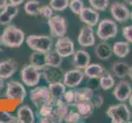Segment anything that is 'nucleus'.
Returning a JSON list of instances; mask_svg holds the SVG:
<instances>
[{"mask_svg": "<svg viewBox=\"0 0 132 123\" xmlns=\"http://www.w3.org/2000/svg\"><path fill=\"white\" fill-rule=\"evenodd\" d=\"M55 50L62 57H69L74 53V44L69 37H60L58 38L55 43Z\"/></svg>", "mask_w": 132, "mask_h": 123, "instance_id": "10", "label": "nucleus"}, {"mask_svg": "<svg viewBox=\"0 0 132 123\" xmlns=\"http://www.w3.org/2000/svg\"><path fill=\"white\" fill-rule=\"evenodd\" d=\"M93 89L89 87H85L74 91V102L73 106L82 102H88L93 95Z\"/></svg>", "mask_w": 132, "mask_h": 123, "instance_id": "21", "label": "nucleus"}, {"mask_svg": "<svg viewBox=\"0 0 132 123\" xmlns=\"http://www.w3.org/2000/svg\"><path fill=\"white\" fill-rule=\"evenodd\" d=\"M49 89L51 93L53 98L59 99V98H63L64 94L66 91V85L63 82H55V83L49 84Z\"/></svg>", "mask_w": 132, "mask_h": 123, "instance_id": "24", "label": "nucleus"}, {"mask_svg": "<svg viewBox=\"0 0 132 123\" xmlns=\"http://www.w3.org/2000/svg\"><path fill=\"white\" fill-rule=\"evenodd\" d=\"M48 25L52 37L60 38L67 33V22L64 17L60 15H53L49 18Z\"/></svg>", "mask_w": 132, "mask_h": 123, "instance_id": "8", "label": "nucleus"}, {"mask_svg": "<svg viewBox=\"0 0 132 123\" xmlns=\"http://www.w3.org/2000/svg\"><path fill=\"white\" fill-rule=\"evenodd\" d=\"M40 6V3L38 0H28L24 4V10L28 15L37 16L39 15Z\"/></svg>", "mask_w": 132, "mask_h": 123, "instance_id": "29", "label": "nucleus"}, {"mask_svg": "<svg viewBox=\"0 0 132 123\" xmlns=\"http://www.w3.org/2000/svg\"><path fill=\"white\" fill-rule=\"evenodd\" d=\"M128 76H130V80H132V66H130V70H129V73H128Z\"/></svg>", "mask_w": 132, "mask_h": 123, "instance_id": "45", "label": "nucleus"}, {"mask_svg": "<svg viewBox=\"0 0 132 123\" xmlns=\"http://www.w3.org/2000/svg\"><path fill=\"white\" fill-rule=\"evenodd\" d=\"M18 121L16 117L5 111H0V123H16Z\"/></svg>", "mask_w": 132, "mask_h": 123, "instance_id": "34", "label": "nucleus"}, {"mask_svg": "<svg viewBox=\"0 0 132 123\" xmlns=\"http://www.w3.org/2000/svg\"><path fill=\"white\" fill-rule=\"evenodd\" d=\"M129 102H130V106L132 107V92H131L130 95V97H129Z\"/></svg>", "mask_w": 132, "mask_h": 123, "instance_id": "48", "label": "nucleus"}, {"mask_svg": "<svg viewBox=\"0 0 132 123\" xmlns=\"http://www.w3.org/2000/svg\"><path fill=\"white\" fill-rule=\"evenodd\" d=\"M39 15L45 19H49L54 15V10L52 9L50 5L40 6V11H39Z\"/></svg>", "mask_w": 132, "mask_h": 123, "instance_id": "36", "label": "nucleus"}, {"mask_svg": "<svg viewBox=\"0 0 132 123\" xmlns=\"http://www.w3.org/2000/svg\"><path fill=\"white\" fill-rule=\"evenodd\" d=\"M78 112L79 113L82 118H88L93 114L94 111V106L91 102H82L76 104Z\"/></svg>", "mask_w": 132, "mask_h": 123, "instance_id": "27", "label": "nucleus"}, {"mask_svg": "<svg viewBox=\"0 0 132 123\" xmlns=\"http://www.w3.org/2000/svg\"><path fill=\"white\" fill-rule=\"evenodd\" d=\"M111 70H112V72L116 76L122 79V78H125L126 76H128L130 66L123 63V61H116L113 63Z\"/></svg>", "mask_w": 132, "mask_h": 123, "instance_id": "26", "label": "nucleus"}, {"mask_svg": "<svg viewBox=\"0 0 132 123\" xmlns=\"http://www.w3.org/2000/svg\"><path fill=\"white\" fill-rule=\"evenodd\" d=\"M8 1H9V3L12 4V5L18 7L22 3H23V2H25V0H8Z\"/></svg>", "mask_w": 132, "mask_h": 123, "instance_id": "43", "label": "nucleus"}, {"mask_svg": "<svg viewBox=\"0 0 132 123\" xmlns=\"http://www.w3.org/2000/svg\"><path fill=\"white\" fill-rule=\"evenodd\" d=\"M99 84H100V87H102V89L108 90L112 88L115 85L114 78L110 74V72L105 71L102 73V75L99 77Z\"/></svg>", "mask_w": 132, "mask_h": 123, "instance_id": "28", "label": "nucleus"}, {"mask_svg": "<svg viewBox=\"0 0 132 123\" xmlns=\"http://www.w3.org/2000/svg\"><path fill=\"white\" fill-rule=\"evenodd\" d=\"M82 117L79 115V113L70 111V112H69L67 115L65 116L64 121L67 123H78L80 121Z\"/></svg>", "mask_w": 132, "mask_h": 123, "instance_id": "35", "label": "nucleus"}, {"mask_svg": "<svg viewBox=\"0 0 132 123\" xmlns=\"http://www.w3.org/2000/svg\"><path fill=\"white\" fill-rule=\"evenodd\" d=\"M3 9L7 11L8 12H9V13H11L12 16H16V15H18V12H19L18 7L12 5V4H11L10 3H8L7 5H6V7L3 8Z\"/></svg>", "mask_w": 132, "mask_h": 123, "instance_id": "42", "label": "nucleus"}, {"mask_svg": "<svg viewBox=\"0 0 132 123\" xmlns=\"http://www.w3.org/2000/svg\"><path fill=\"white\" fill-rule=\"evenodd\" d=\"M41 72H42L45 81L48 82L49 84L60 82L64 79V73L60 68V67H52V66L46 65L41 69Z\"/></svg>", "mask_w": 132, "mask_h": 123, "instance_id": "13", "label": "nucleus"}, {"mask_svg": "<svg viewBox=\"0 0 132 123\" xmlns=\"http://www.w3.org/2000/svg\"><path fill=\"white\" fill-rule=\"evenodd\" d=\"M90 102L94 106V108H101L103 104V98L100 94H93Z\"/></svg>", "mask_w": 132, "mask_h": 123, "instance_id": "40", "label": "nucleus"}, {"mask_svg": "<svg viewBox=\"0 0 132 123\" xmlns=\"http://www.w3.org/2000/svg\"><path fill=\"white\" fill-rule=\"evenodd\" d=\"M3 86H4V81H3V78L0 77V89H3Z\"/></svg>", "mask_w": 132, "mask_h": 123, "instance_id": "46", "label": "nucleus"}, {"mask_svg": "<svg viewBox=\"0 0 132 123\" xmlns=\"http://www.w3.org/2000/svg\"><path fill=\"white\" fill-rule=\"evenodd\" d=\"M18 121L20 123H34L35 115L32 109L28 105L20 107L16 112Z\"/></svg>", "mask_w": 132, "mask_h": 123, "instance_id": "19", "label": "nucleus"}, {"mask_svg": "<svg viewBox=\"0 0 132 123\" xmlns=\"http://www.w3.org/2000/svg\"><path fill=\"white\" fill-rule=\"evenodd\" d=\"M52 111H53V104L51 101L48 102V104L43 105L40 108H39V116H40V117H47L51 114Z\"/></svg>", "mask_w": 132, "mask_h": 123, "instance_id": "38", "label": "nucleus"}, {"mask_svg": "<svg viewBox=\"0 0 132 123\" xmlns=\"http://www.w3.org/2000/svg\"><path fill=\"white\" fill-rule=\"evenodd\" d=\"M71 1H72V0H71Z\"/></svg>", "mask_w": 132, "mask_h": 123, "instance_id": "52", "label": "nucleus"}, {"mask_svg": "<svg viewBox=\"0 0 132 123\" xmlns=\"http://www.w3.org/2000/svg\"><path fill=\"white\" fill-rule=\"evenodd\" d=\"M130 18L132 20V12H130Z\"/></svg>", "mask_w": 132, "mask_h": 123, "instance_id": "50", "label": "nucleus"}, {"mask_svg": "<svg viewBox=\"0 0 132 123\" xmlns=\"http://www.w3.org/2000/svg\"><path fill=\"white\" fill-rule=\"evenodd\" d=\"M122 35L128 42L132 43V25L125 26L122 30Z\"/></svg>", "mask_w": 132, "mask_h": 123, "instance_id": "41", "label": "nucleus"}, {"mask_svg": "<svg viewBox=\"0 0 132 123\" xmlns=\"http://www.w3.org/2000/svg\"><path fill=\"white\" fill-rule=\"evenodd\" d=\"M30 64L41 70L47 65L46 53L34 51V53H32L30 56Z\"/></svg>", "mask_w": 132, "mask_h": 123, "instance_id": "23", "label": "nucleus"}, {"mask_svg": "<svg viewBox=\"0 0 132 123\" xmlns=\"http://www.w3.org/2000/svg\"><path fill=\"white\" fill-rule=\"evenodd\" d=\"M125 1H126L128 4H130V6H132V0H125Z\"/></svg>", "mask_w": 132, "mask_h": 123, "instance_id": "49", "label": "nucleus"}, {"mask_svg": "<svg viewBox=\"0 0 132 123\" xmlns=\"http://www.w3.org/2000/svg\"><path fill=\"white\" fill-rule=\"evenodd\" d=\"M64 101L68 105H73L74 102V91L72 89H69L68 91H65L64 94Z\"/></svg>", "mask_w": 132, "mask_h": 123, "instance_id": "39", "label": "nucleus"}, {"mask_svg": "<svg viewBox=\"0 0 132 123\" xmlns=\"http://www.w3.org/2000/svg\"><path fill=\"white\" fill-rule=\"evenodd\" d=\"M26 42L31 50L45 53L51 50L53 45L51 38L47 35H29L27 36Z\"/></svg>", "mask_w": 132, "mask_h": 123, "instance_id": "3", "label": "nucleus"}, {"mask_svg": "<svg viewBox=\"0 0 132 123\" xmlns=\"http://www.w3.org/2000/svg\"><path fill=\"white\" fill-rule=\"evenodd\" d=\"M5 95L8 99H18L20 102H23L27 96V91L20 82L11 80L7 84Z\"/></svg>", "mask_w": 132, "mask_h": 123, "instance_id": "9", "label": "nucleus"}, {"mask_svg": "<svg viewBox=\"0 0 132 123\" xmlns=\"http://www.w3.org/2000/svg\"><path fill=\"white\" fill-rule=\"evenodd\" d=\"M15 17L11 13H9L7 11L3 9V11L0 12V24L1 25H8Z\"/></svg>", "mask_w": 132, "mask_h": 123, "instance_id": "37", "label": "nucleus"}, {"mask_svg": "<svg viewBox=\"0 0 132 123\" xmlns=\"http://www.w3.org/2000/svg\"><path fill=\"white\" fill-rule=\"evenodd\" d=\"M1 39L4 46L18 48L25 41V34L20 28L13 25L7 26L3 32Z\"/></svg>", "mask_w": 132, "mask_h": 123, "instance_id": "1", "label": "nucleus"}, {"mask_svg": "<svg viewBox=\"0 0 132 123\" xmlns=\"http://www.w3.org/2000/svg\"><path fill=\"white\" fill-rule=\"evenodd\" d=\"M78 42L82 47H91L95 44V36L93 26H84L78 34Z\"/></svg>", "mask_w": 132, "mask_h": 123, "instance_id": "14", "label": "nucleus"}, {"mask_svg": "<svg viewBox=\"0 0 132 123\" xmlns=\"http://www.w3.org/2000/svg\"><path fill=\"white\" fill-rule=\"evenodd\" d=\"M94 53L98 58L102 60H107L112 54V48L111 47L109 44L106 42H101L95 47Z\"/></svg>", "mask_w": 132, "mask_h": 123, "instance_id": "20", "label": "nucleus"}, {"mask_svg": "<svg viewBox=\"0 0 132 123\" xmlns=\"http://www.w3.org/2000/svg\"><path fill=\"white\" fill-rule=\"evenodd\" d=\"M132 92L131 85L127 81H121L117 85L113 90V95L120 102H125L129 99Z\"/></svg>", "mask_w": 132, "mask_h": 123, "instance_id": "15", "label": "nucleus"}, {"mask_svg": "<svg viewBox=\"0 0 132 123\" xmlns=\"http://www.w3.org/2000/svg\"><path fill=\"white\" fill-rule=\"evenodd\" d=\"M91 57L88 52L82 49H79L76 52H74L72 65L74 68L77 69H84L87 66L90 64Z\"/></svg>", "mask_w": 132, "mask_h": 123, "instance_id": "17", "label": "nucleus"}, {"mask_svg": "<svg viewBox=\"0 0 132 123\" xmlns=\"http://www.w3.org/2000/svg\"><path fill=\"white\" fill-rule=\"evenodd\" d=\"M3 46H4V44L3 43L2 39H1V37H0V52L3 50Z\"/></svg>", "mask_w": 132, "mask_h": 123, "instance_id": "47", "label": "nucleus"}, {"mask_svg": "<svg viewBox=\"0 0 132 123\" xmlns=\"http://www.w3.org/2000/svg\"><path fill=\"white\" fill-rule=\"evenodd\" d=\"M7 3V0H0V9H3Z\"/></svg>", "mask_w": 132, "mask_h": 123, "instance_id": "44", "label": "nucleus"}, {"mask_svg": "<svg viewBox=\"0 0 132 123\" xmlns=\"http://www.w3.org/2000/svg\"><path fill=\"white\" fill-rule=\"evenodd\" d=\"M69 5V0H50V6L55 12L65 10Z\"/></svg>", "mask_w": 132, "mask_h": 123, "instance_id": "31", "label": "nucleus"}, {"mask_svg": "<svg viewBox=\"0 0 132 123\" xmlns=\"http://www.w3.org/2000/svg\"><path fill=\"white\" fill-rule=\"evenodd\" d=\"M111 13L113 18L119 22H126L130 18V12L127 6L123 3L115 2L111 5Z\"/></svg>", "mask_w": 132, "mask_h": 123, "instance_id": "12", "label": "nucleus"}, {"mask_svg": "<svg viewBox=\"0 0 132 123\" xmlns=\"http://www.w3.org/2000/svg\"><path fill=\"white\" fill-rule=\"evenodd\" d=\"M118 33L117 25L111 19H103L99 22L97 30V35L101 40L106 41L115 38Z\"/></svg>", "mask_w": 132, "mask_h": 123, "instance_id": "7", "label": "nucleus"}, {"mask_svg": "<svg viewBox=\"0 0 132 123\" xmlns=\"http://www.w3.org/2000/svg\"><path fill=\"white\" fill-rule=\"evenodd\" d=\"M78 16H79V18L82 22H84L90 26H96L98 23L99 18H100L98 12L93 8L88 7H84Z\"/></svg>", "mask_w": 132, "mask_h": 123, "instance_id": "16", "label": "nucleus"}, {"mask_svg": "<svg viewBox=\"0 0 132 123\" xmlns=\"http://www.w3.org/2000/svg\"><path fill=\"white\" fill-rule=\"evenodd\" d=\"M84 75L89 79H93V78H97L99 79L102 73L105 71V69L100 64L97 63H93L89 64L84 68Z\"/></svg>", "mask_w": 132, "mask_h": 123, "instance_id": "22", "label": "nucleus"}, {"mask_svg": "<svg viewBox=\"0 0 132 123\" xmlns=\"http://www.w3.org/2000/svg\"><path fill=\"white\" fill-rule=\"evenodd\" d=\"M91 7L97 11H105L108 7L109 0H88Z\"/></svg>", "mask_w": 132, "mask_h": 123, "instance_id": "32", "label": "nucleus"}, {"mask_svg": "<svg viewBox=\"0 0 132 123\" xmlns=\"http://www.w3.org/2000/svg\"><path fill=\"white\" fill-rule=\"evenodd\" d=\"M106 115L113 123H127L130 120V111L125 104L110 106L106 110Z\"/></svg>", "mask_w": 132, "mask_h": 123, "instance_id": "4", "label": "nucleus"}, {"mask_svg": "<svg viewBox=\"0 0 132 123\" xmlns=\"http://www.w3.org/2000/svg\"><path fill=\"white\" fill-rule=\"evenodd\" d=\"M0 98H1V96H0Z\"/></svg>", "mask_w": 132, "mask_h": 123, "instance_id": "51", "label": "nucleus"}, {"mask_svg": "<svg viewBox=\"0 0 132 123\" xmlns=\"http://www.w3.org/2000/svg\"><path fill=\"white\" fill-rule=\"evenodd\" d=\"M69 7L70 8V10H71V12H73L74 14L79 15L82 10L84 9V4L82 0H72V1L69 3Z\"/></svg>", "mask_w": 132, "mask_h": 123, "instance_id": "33", "label": "nucleus"}, {"mask_svg": "<svg viewBox=\"0 0 132 123\" xmlns=\"http://www.w3.org/2000/svg\"><path fill=\"white\" fill-rule=\"evenodd\" d=\"M63 61L62 57L55 50H51L46 53V63L52 67H60Z\"/></svg>", "mask_w": 132, "mask_h": 123, "instance_id": "30", "label": "nucleus"}, {"mask_svg": "<svg viewBox=\"0 0 132 123\" xmlns=\"http://www.w3.org/2000/svg\"><path fill=\"white\" fill-rule=\"evenodd\" d=\"M84 71L81 69H73L64 73L63 83L69 88H75L78 86L84 79Z\"/></svg>", "mask_w": 132, "mask_h": 123, "instance_id": "11", "label": "nucleus"}, {"mask_svg": "<svg viewBox=\"0 0 132 123\" xmlns=\"http://www.w3.org/2000/svg\"><path fill=\"white\" fill-rule=\"evenodd\" d=\"M53 111L51 115L47 117H40V122L41 123H59L64 121L65 116L69 112L68 104L62 100V98L52 99Z\"/></svg>", "mask_w": 132, "mask_h": 123, "instance_id": "2", "label": "nucleus"}, {"mask_svg": "<svg viewBox=\"0 0 132 123\" xmlns=\"http://www.w3.org/2000/svg\"><path fill=\"white\" fill-rule=\"evenodd\" d=\"M30 97L32 104L38 109L40 108L43 105L51 102L53 99L49 87H46V86L35 87L31 90Z\"/></svg>", "mask_w": 132, "mask_h": 123, "instance_id": "6", "label": "nucleus"}, {"mask_svg": "<svg viewBox=\"0 0 132 123\" xmlns=\"http://www.w3.org/2000/svg\"><path fill=\"white\" fill-rule=\"evenodd\" d=\"M130 48L128 42L120 41V42H117L113 44L112 52L118 57H121V58L126 57L130 53Z\"/></svg>", "mask_w": 132, "mask_h": 123, "instance_id": "25", "label": "nucleus"}, {"mask_svg": "<svg viewBox=\"0 0 132 123\" xmlns=\"http://www.w3.org/2000/svg\"><path fill=\"white\" fill-rule=\"evenodd\" d=\"M18 64L13 59H7L0 63V77L3 79L10 78L15 74Z\"/></svg>", "mask_w": 132, "mask_h": 123, "instance_id": "18", "label": "nucleus"}, {"mask_svg": "<svg viewBox=\"0 0 132 123\" xmlns=\"http://www.w3.org/2000/svg\"><path fill=\"white\" fill-rule=\"evenodd\" d=\"M41 76V70L31 64L25 66L21 71V79L29 87H35L38 85Z\"/></svg>", "mask_w": 132, "mask_h": 123, "instance_id": "5", "label": "nucleus"}]
</instances>
